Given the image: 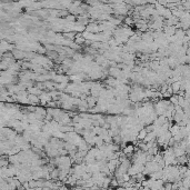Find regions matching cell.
Wrapping results in <instances>:
<instances>
[{
    "mask_svg": "<svg viewBox=\"0 0 190 190\" xmlns=\"http://www.w3.org/2000/svg\"><path fill=\"white\" fill-rule=\"evenodd\" d=\"M171 88H172L174 95H178V92L181 90V82L180 81H174V84L171 85Z\"/></svg>",
    "mask_w": 190,
    "mask_h": 190,
    "instance_id": "4",
    "label": "cell"
},
{
    "mask_svg": "<svg viewBox=\"0 0 190 190\" xmlns=\"http://www.w3.org/2000/svg\"><path fill=\"white\" fill-rule=\"evenodd\" d=\"M11 52H12V55H13V58L18 59L19 61H21V59L26 58V51H21L19 49H15V50H12Z\"/></svg>",
    "mask_w": 190,
    "mask_h": 190,
    "instance_id": "1",
    "label": "cell"
},
{
    "mask_svg": "<svg viewBox=\"0 0 190 190\" xmlns=\"http://www.w3.org/2000/svg\"><path fill=\"white\" fill-rule=\"evenodd\" d=\"M169 100H170V102L172 103L174 106H177V105H178V100H179V96H178V95H174V96L171 97Z\"/></svg>",
    "mask_w": 190,
    "mask_h": 190,
    "instance_id": "9",
    "label": "cell"
},
{
    "mask_svg": "<svg viewBox=\"0 0 190 190\" xmlns=\"http://www.w3.org/2000/svg\"><path fill=\"white\" fill-rule=\"evenodd\" d=\"M64 19H66V21H67V22H74V21H76V20H77V18H76V16H74V15H68L67 17H66V18H64Z\"/></svg>",
    "mask_w": 190,
    "mask_h": 190,
    "instance_id": "10",
    "label": "cell"
},
{
    "mask_svg": "<svg viewBox=\"0 0 190 190\" xmlns=\"http://www.w3.org/2000/svg\"><path fill=\"white\" fill-rule=\"evenodd\" d=\"M169 131L171 132V135H172V136H176L178 132L180 131V126H179L178 123H176V125H172V126H171V128L169 129Z\"/></svg>",
    "mask_w": 190,
    "mask_h": 190,
    "instance_id": "6",
    "label": "cell"
},
{
    "mask_svg": "<svg viewBox=\"0 0 190 190\" xmlns=\"http://www.w3.org/2000/svg\"><path fill=\"white\" fill-rule=\"evenodd\" d=\"M28 100H29V105H31V106H33V105H39V103H40L39 97L35 96V95H29V96H28Z\"/></svg>",
    "mask_w": 190,
    "mask_h": 190,
    "instance_id": "2",
    "label": "cell"
},
{
    "mask_svg": "<svg viewBox=\"0 0 190 190\" xmlns=\"http://www.w3.org/2000/svg\"><path fill=\"white\" fill-rule=\"evenodd\" d=\"M133 23H135V20H133V17H126L125 18V25L128 27L130 26H133Z\"/></svg>",
    "mask_w": 190,
    "mask_h": 190,
    "instance_id": "8",
    "label": "cell"
},
{
    "mask_svg": "<svg viewBox=\"0 0 190 190\" xmlns=\"http://www.w3.org/2000/svg\"><path fill=\"white\" fill-rule=\"evenodd\" d=\"M115 190H126L123 187H117V188H115Z\"/></svg>",
    "mask_w": 190,
    "mask_h": 190,
    "instance_id": "13",
    "label": "cell"
},
{
    "mask_svg": "<svg viewBox=\"0 0 190 190\" xmlns=\"http://www.w3.org/2000/svg\"><path fill=\"white\" fill-rule=\"evenodd\" d=\"M156 140H157V133L154 131V132H150V133H148V135H147V137L145 138L143 142H145V143H147V142L156 141Z\"/></svg>",
    "mask_w": 190,
    "mask_h": 190,
    "instance_id": "3",
    "label": "cell"
},
{
    "mask_svg": "<svg viewBox=\"0 0 190 190\" xmlns=\"http://www.w3.org/2000/svg\"><path fill=\"white\" fill-rule=\"evenodd\" d=\"M182 6H184L185 10L187 9V11H190V1H185V2H182Z\"/></svg>",
    "mask_w": 190,
    "mask_h": 190,
    "instance_id": "12",
    "label": "cell"
},
{
    "mask_svg": "<svg viewBox=\"0 0 190 190\" xmlns=\"http://www.w3.org/2000/svg\"><path fill=\"white\" fill-rule=\"evenodd\" d=\"M189 190H190V189H189Z\"/></svg>",
    "mask_w": 190,
    "mask_h": 190,
    "instance_id": "14",
    "label": "cell"
},
{
    "mask_svg": "<svg viewBox=\"0 0 190 190\" xmlns=\"http://www.w3.org/2000/svg\"><path fill=\"white\" fill-rule=\"evenodd\" d=\"M64 38H67L68 40H74V39H76V37H77V32H74V31H71V32H64Z\"/></svg>",
    "mask_w": 190,
    "mask_h": 190,
    "instance_id": "5",
    "label": "cell"
},
{
    "mask_svg": "<svg viewBox=\"0 0 190 190\" xmlns=\"http://www.w3.org/2000/svg\"><path fill=\"white\" fill-rule=\"evenodd\" d=\"M121 142H123V138H121V136H116V137H113V143H116V145H121Z\"/></svg>",
    "mask_w": 190,
    "mask_h": 190,
    "instance_id": "11",
    "label": "cell"
},
{
    "mask_svg": "<svg viewBox=\"0 0 190 190\" xmlns=\"http://www.w3.org/2000/svg\"><path fill=\"white\" fill-rule=\"evenodd\" d=\"M147 135H148V132L146 131V129L143 128L142 130H140V131H139V133H138V140H142V141H143V140H145V138L147 137Z\"/></svg>",
    "mask_w": 190,
    "mask_h": 190,
    "instance_id": "7",
    "label": "cell"
}]
</instances>
